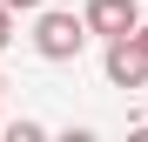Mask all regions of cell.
Segmentation results:
<instances>
[{"instance_id": "1", "label": "cell", "mask_w": 148, "mask_h": 142, "mask_svg": "<svg viewBox=\"0 0 148 142\" xmlns=\"http://www.w3.org/2000/svg\"><path fill=\"white\" fill-rule=\"evenodd\" d=\"M81 47H88V20H81V14L47 7V14L34 20V54H40V61H74Z\"/></svg>"}, {"instance_id": "3", "label": "cell", "mask_w": 148, "mask_h": 142, "mask_svg": "<svg viewBox=\"0 0 148 142\" xmlns=\"http://www.w3.org/2000/svg\"><path fill=\"white\" fill-rule=\"evenodd\" d=\"M81 20H88V34L114 41V34H135L141 7H135V0H88V7H81Z\"/></svg>"}, {"instance_id": "5", "label": "cell", "mask_w": 148, "mask_h": 142, "mask_svg": "<svg viewBox=\"0 0 148 142\" xmlns=\"http://www.w3.org/2000/svg\"><path fill=\"white\" fill-rule=\"evenodd\" d=\"M14 41V7H0V47Z\"/></svg>"}, {"instance_id": "4", "label": "cell", "mask_w": 148, "mask_h": 142, "mask_svg": "<svg viewBox=\"0 0 148 142\" xmlns=\"http://www.w3.org/2000/svg\"><path fill=\"white\" fill-rule=\"evenodd\" d=\"M0 7H14V14H40L47 0H0Z\"/></svg>"}, {"instance_id": "6", "label": "cell", "mask_w": 148, "mask_h": 142, "mask_svg": "<svg viewBox=\"0 0 148 142\" xmlns=\"http://www.w3.org/2000/svg\"><path fill=\"white\" fill-rule=\"evenodd\" d=\"M135 47H141V54H148V20H135V34H128Z\"/></svg>"}, {"instance_id": "7", "label": "cell", "mask_w": 148, "mask_h": 142, "mask_svg": "<svg viewBox=\"0 0 148 142\" xmlns=\"http://www.w3.org/2000/svg\"><path fill=\"white\" fill-rule=\"evenodd\" d=\"M0 88H7V81H0Z\"/></svg>"}, {"instance_id": "2", "label": "cell", "mask_w": 148, "mask_h": 142, "mask_svg": "<svg viewBox=\"0 0 148 142\" xmlns=\"http://www.w3.org/2000/svg\"><path fill=\"white\" fill-rule=\"evenodd\" d=\"M101 68H108V81H114V88H148V54H141L128 34H114V41H108Z\"/></svg>"}]
</instances>
